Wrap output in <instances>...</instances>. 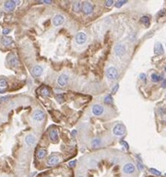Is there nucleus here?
<instances>
[{"mask_svg": "<svg viewBox=\"0 0 166 177\" xmlns=\"http://www.w3.org/2000/svg\"><path fill=\"white\" fill-rule=\"evenodd\" d=\"M45 112L41 109H37L34 111L32 118L35 122H41L45 118Z\"/></svg>", "mask_w": 166, "mask_h": 177, "instance_id": "obj_1", "label": "nucleus"}, {"mask_svg": "<svg viewBox=\"0 0 166 177\" xmlns=\"http://www.w3.org/2000/svg\"><path fill=\"white\" fill-rule=\"evenodd\" d=\"M76 134V130H73V135H75Z\"/></svg>", "mask_w": 166, "mask_h": 177, "instance_id": "obj_38", "label": "nucleus"}, {"mask_svg": "<svg viewBox=\"0 0 166 177\" xmlns=\"http://www.w3.org/2000/svg\"><path fill=\"white\" fill-rule=\"evenodd\" d=\"M68 165L70 167H73L75 165H76V161H71L68 163Z\"/></svg>", "mask_w": 166, "mask_h": 177, "instance_id": "obj_32", "label": "nucleus"}, {"mask_svg": "<svg viewBox=\"0 0 166 177\" xmlns=\"http://www.w3.org/2000/svg\"><path fill=\"white\" fill-rule=\"evenodd\" d=\"M127 2V1H126V0H121V1H118V2H116V4H115V7L117 8H121V6H123L125 3H126Z\"/></svg>", "mask_w": 166, "mask_h": 177, "instance_id": "obj_28", "label": "nucleus"}, {"mask_svg": "<svg viewBox=\"0 0 166 177\" xmlns=\"http://www.w3.org/2000/svg\"><path fill=\"white\" fill-rule=\"evenodd\" d=\"M121 143L122 145L124 146L126 149H129V144H128L126 141H121Z\"/></svg>", "mask_w": 166, "mask_h": 177, "instance_id": "obj_30", "label": "nucleus"}, {"mask_svg": "<svg viewBox=\"0 0 166 177\" xmlns=\"http://www.w3.org/2000/svg\"><path fill=\"white\" fill-rule=\"evenodd\" d=\"M43 71H44V68H43L40 65H36L33 68H32V70H31V72H32V74L34 75L36 77H38L40 76V75L43 73Z\"/></svg>", "mask_w": 166, "mask_h": 177, "instance_id": "obj_14", "label": "nucleus"}, {"mask_svg": "<svg viewBox=\"0 0 166 177\" xmlns=\"http://www.w3.org/2000/svg\"><path fill=\"white\" fill-rule=\"evenodd\" d=\"M154 52L156 55H162L164 53V49L160 43H156L154 46Z\"/></svg>", "mask_w": 166, "mask_h": 177, "instance_id": "obj_17", "label": "nucleus"}, {"mask_svg": "<svg viewBox=\"0 0 166 177\" xmlns=\"http://www.w3.org/2000/svg\"><path fill=\"white\" fill-rule=\"evenodd\" d=\"M101 143V141L99 138H95L92 141V147H98Z\"/></svg>", "mask_w": 166, "mask_h": 177, "instance_id": "obj_26", "label": "nucleus"}, {"mask_svg": "<svg viewBox=\"0 0 166 177\" xmlns=\"http://www.w3.org/2000/svg\"><path fill=\"white\" fill-rule=\"evenodd\" d=\"M25 143L27 144L28 146L31 147V146H33L34 144L35 143V142H36V138L35 137V135L30 134V135H28L25 136Z\"/></svg>", "mask_w": 166, "mask_h": 177, "instance_id": "obj_13", "label": "nucleus"}, {"mask_svg": "<svg viewBox=\"0 0 166 177\" xmlns=\"http://www.w3.org/2000/svg\"><path fill=\"white\" fill-rule=\"evenodd\" d=\"M46 154H47L46 150L44 149H41L38 150V152H37V156L39 159H43L44 158H45Z\"/></svg>", "mask_w": 166, "mask_h": 177, "instance_id": "obj_20", "label": "nucleus"}, {"mask_svg": "<svg viewBox=\"0 0 166 177\" xmlns=\"http://www.w3.org/2000/svg\"><path fill=\"white\" fill-rule=\"evenodd\" d=\"M40 93L42 96H49L50 95V90L47 88L45 87L44 88H42V90L40 91Z\"/></svg>", "mask_w": 166, "mask_h": 177, "instance_id": "obj_25", "label": "nucleus"}, {"mask_svg": "<svg viewBox=\"0 0 166 177\" xmlns=\"http://www.w3.org/2000/svg\"><path fill=\"white\" fill-rule=\"evenodd\" d=\"M140 20L144 25H145L146 26H147V27L150 25V18H149V17H147V16H144V17H142L141 18Z\"/></svg>", "mask_w": 166, "mask_h": 177, "instance_id": "obj_21", "label": "nucleus"}, {"mask_svg": "<svg viewBox=\"0 0 166 177\" xmlns=\"http://www.w3.org/2000/svg\"><path fill=\"white\" fill-rule=\"evenodd\" d=\"M82 11L86 15H90L93 13V10H94V8H93V5L91 4L89 2H85L82 4Z\"/></svg>", "mask_w": 166, "mask_h": 177, "instance_id": "obj_6", "label": "nucleus"}, {"mask_svg": "<svg viewBox=\"0 0 166 177\" xmlns=\"http://www.w3.org/2000/svg\"><path fill=\"white\" fill-rule=\"evenodd\" d=\"M8 87V82L5 79H0V89L4 90Z\"/></svg>", "mask_w": 166, "mask_h": 177, "instance_id": "obj_23", "label": "nucleus"}, {"mask_svg": "<svg viewBox=\"0 0 166 177\" xmlns=\"http://www.w3.org/2000/svg\"><path fill=\"white\" fill-rule=\"evenodd\" d=\"M59 161H60V159L58 156H56V155H52V156H50L49 158H48L47 164L49 166H54L59 162Z\"/></svg>", "mask_w": 166, "mask_h": 177, "instance_id": "obj_15", "label": "nucleus"}, {"mask_svg": "<svg viewBox=\"0 0 166 177\" xmlns=\"http://www.w3.org/2000/svg\"><path fill=\"white\" fill-rule=\"evenodd\" d=\"M150 172H151V173H153V175H155V176H161V174H162L160 171H159L156 169H154V168L150 169Z\"/></svg>", "mask_w": 166, "mask_h": 177, "instance_id": "obj_27", "label": "nucleus"}, {"mask_svg": "<svg viewBox=\"0 0 166 177\" xmlns=\"http://www.w3.org/2000/svg\"><path fill=\"white\" fill-rule=\"evenodd\" d=\"M162 87L163 88H166V79H164V81L162 83Z\"/></svg>", "mask_w": 166, "mask_h": 177, "instance_id": "obj_36", "label": "nucleus"}, {"mask_svg": "<svg viewBox=\"0 0 166 177\" xmlns=\"http://www.w3.org/2000/svg\"><path fill=\"white\" fill-rule=\"evenodd\" d=\"M136 168L132 163H126L123 167V172L126 174H132L135 172Z\"/></svg>", "mask_w": 166, "mask_h": 177, "instance_id": "obj_10", "label": "nucleus"}, {"mask_svg": "<svg viewBox=\"0 0 166 177\" xmlns=\"http://www.w3.org/2000/svg\"><path fill=\"white\" fill-rule=\"evenodd\" d=\"M165 71H166V68H165Z\"/></svg>", "mask_w": 166, "mask_h": 177, "instance_id": "obj_41", "label": "nucleus"}, {"mask_svg": "<svg viewBox=\"0 0 166 177\" xmlns=\"http://www.w3.org/2000/svg\"><path fill=\"white\" fill-rule=\"evenodd\" d=\"M43 2L45 3V4H51L52 2V1H51V0H49V1H43Z\"/></svg>", "mask_w": 166, "mask_h": 177, "instance_id": "obj_37", "label": "nucleus"}, {"mask_svg": "<svg viewBox=\"0 0 166 177\" xmlns=\"http://www.w3.org/2000/svg\"><path fill=\"white\" fill-rule=\"evenodd\" d=\"M104 103L107 105H111L113 103V98L111 97V95H108L106 96L104 99Z\"/></svg>", "mask_w": 166, "mask_h": 177, "instance_id": "obj_24", "label": "nucleus"}, {"mask_svg": "<svg viewBox=\"0 0 166 177\" xmlns=\"http://www.w3.org/2000/svg\"><path fill=\"white\" fill-rule=\"evenodd\" d=\"M118 88H119V84H116L115 88H113V90H112V94H115L117 91V90H118Z\"/></svg>", "mask_w": 166, "mask_h": 177, "instance_id": "obj_33", "label": "nucleus"}, {"mask_svg": "<svg viewBox=\"0 0 166 177\" xmlns=\"http://www.w3.org/2000/svg\"><path fill=\"white\" fill-rule=\"evenodd\" d=\"M17 5H16L14 1H5L3 4V8L5 9V10H6L8 12H10L13 11V10L15 9Z\"/></svg>", "mask_w": 166, "mask_h": 177, "instance_id": "obj_8", "label": "nucleus"}, {"mask_svg": "<svg viewBox=\"0 0 166 177\" xmlns=\"http://www.w3.org/2000/svg\"><path fill=\"white\" fill-rule=\"evenodd\" d=\"M77 177H85V176H82V175H79Z\"/></svg>", "mask_w": 166, "mask_h": 177, "instance_id": "obj_39", "label": "nucleus"}, {"mask_svg": "<svg viewBox=\"0 0 166 177\" xmlns=\"http://www.w3.org/2000/svg\"><path fill=\"white\" fill-rule=\"evenodd\" d=\"M113 4H114L113 0H107V1H106V2H105L106 6H107V7H111Z\"/></svg>", "mask_w": 166, "mask_h": 177, "instance_id": "obj_29", "label": "nucleus"}, {"mask_svg": "<svg viewBox=\"0 0 166 177\" xmlns=\"http://www.w3.org/2000/svg\"><path fill=\"white\" fill-rule=\"evenodd\" d=\"M8 62L11 67H17L19 64V60L15 55H10L8 58Z\"/></svg>", "mask_w": 166, "mask_h": 177, "instance_id": "obj_12", "label": "nucleus"}, {"mask_svg": "<svg viewBox=\"0 0 166 177\" xmlns=\"http://www.w3.org/2000/svg\"><path fill=\"white\" fill-rule=\"evenodd\" d=\"M104 108L101 105L95 104L92 107V113L96 116H100L103 113Z\"/></svg>", "mask_w": 166, "mask_h": 177, "instance_id": "obj_11", "label": "nucleus"}, {"mask_svg": "<svg viewBox=\"0 0 166 177\" xmlns=\"http://www.w3.org/2000/svg\"><path fill=\"white\" fill-rule=\"evenodd\" d=\"M10 29H4L3 31H2V34H8L9 32H10Z\"/></svg>", "mask_w": 166, "mask_h": 177, "instance_id": "obj_35", "label": "nucleus"}, {"mask_svg": "<svg viewBox=\"0 0 166 177\" xmlns=\"http://www.w3.org/2000/svg\"><path fill=\"white\" fill-rule=\"evenodd\" d=\"M126 46L124 44H117L114 48L115 54L118 57H121L123 55H124L125 53H126Z\"/></svg>", "mask_w": 166, "mask_h": 177, "instance_id": "obj_3", "label": "nucleus"}, {"mask_svg": "<svg viewBox=\"0 0 166 177\" xmlns=\"http://www.w3.org/2000/svg\"><path fill=\"white\" fill-rule=\"evenodd\" d=\"M165 176H166V173H165Z\"/></svg>", "mask_w": 166, "mask_h": 177, "instance_id": "obj_42", "label": "nucleus"}, {"mask_svg": "<svg viewBox=\"0 0 166 177\" xmlns=\"http://www.w3.org/2000/svg\"><path fill=\"white\" fill-rule=\"evenodd\" d=\"M1 43H2V44L4 46H9L12 45L14 44V40L12 39V37L6 36V37H2V40H1Z\"/></svg>", "mask_w": 166, "mask_h": 177, "instance_id": "obj_16", "label": "nucleus"}, {"mask_svg": "<svg viewBox=\"0 0 166 177\" xmlns=\"http://www.w3.org/2000/svg\"><path fill=\"white\" fill-rule=\"evenodd\" d=\"M46 177H50V176H46Z\"/></svg>", "mask_w": 166, "mask_h": 177, "instance_id": "obj_40", "label": "nucleus"}, {"mask_svg": "<svg viewBox=\"0 0 166 177\" xmlns=\"http://www.w3.org/2000/svg\"><path fill=\"white\" fill-rule=\"evenodd\" d=\"M75 40H76V43L79 45H82L84 44L85 42L87 40V35L85 33L82 31H80L79 33H77V34L76 35V37H75Z\"/></svg>", "mask_w": 166, "mask_h": 177, "instance_id": "obj_5", "label": "nucleus"}, {"mask_svg": "<svg viewBox=\"0 0 166 177\" xmlns=\"http://www.w3.org/2000/svg\"><path fill=\"white\" fill-rule=\"evenodd\" d=\"M73 10L74 12H76V13L80 12V10H82V4H81V2H79V1L74 2L73 4Z\"/></svg>", "mask_w": 166, "mask_h": 177, "instance_id": "obj_19", "label": "nucleus"}, {"mask_svg": "<svg viewBox=\"0 0 166 177\" xmlns=\"http://www.w3.org/2000/svg\"><path fill=\"white\" fill-rule=\"evenodd\" d=\"M106 76L110 80H114L118 76V71L114 67H110L106 70Z\"/></svg>", "mask_w": 166, "mask_h": 177, "instance_id": "obj_2", "label": "nucleus"}, {"mask_svg": "<svg viewBox=\"0 0 166 177\" xmlns=\"http://www.w3.org/2000/svg\"><path fill=\"white\" fill-rule=\"evenodd\" d=\"M69 81V76H67V74H61L60 75L58 78V84L60 85L61 87H65Z\"/></svg>", "mask_w": 166, "mask_h": 177, "instance_id": "obj_9", "label": "nucleus"}, {"mask_svg": "<svg viewBox=\"0 0 166 177\" xmlns=\"http://www.w3.org/2000/svg\"><path fill=\"white\" fill-rule=\"evenodd\" d=\"M113 133L117 136H122L126 133V128L123 124L118 123L113 128Z\"/></svg>", "mask_w": 166, "mask_h": 177, "instance_id": "obj_4", "label": "nucleus"}, {"mask_svg": "<svg viewBox=\"0 0 166 177\" xmlns=\"http://www.w3.org/2000/svg\"><path fill=\"white\" fill-rule=\"evenodd\" d=\"M65 19L64 17V16L61 14H57L52 19V24L54 25V26H55V27H58V26L61 25L65 23Z\"/></svg>", "mask_w": 166, "mask_h": 177, "instance_id": "obj_7", "label": "nucleus"}, {"mask_svg": "<svg viewBox=\"0 0 166 177\" xmlns=\"http://www.w3.org/2000/svg\"><path fill=\"white\" fill-rule=\"evenodd\" d=\"M137 166H138V170H142L143 169H144V166H143V164L141 163V162H138V164H137Z\"/></svg>", "mask_w": 166, "mask_h": 177, "instance_id": "obj_34", "label": "nucleus"}, {"mask_svg": "<svg viewBox=\"0 0 166 177\" xmlns=\"http://www.w3.org/2000/svg\"><path fill=\"white\" fill-rule=\"evenodd\" d=\"M50 138L52 142H57L58 139V132L56 129H52L50 132Z\"/></svg>", "mask_w": 166, "mask_h": 177, "instance_id": "obj_18", "label": "nucleus"}, {"mask_svg": "<svg viewBox=\"0 0 166 177\" xmlns=\"http://www.w3.org/2000/svg\"><path fill=\"white\" fill-rule=\"evenodd\" d=\"M162 79V77L159 76V75H157L156 73H153V74L151 75V80L153 82H158Z\"/></svg>", "mask_w": 166, "mask_h": 177, "instance_id": "obj_22", "label": "nucleus"}, {"mask_svg": "<svg viewBox=\"0 0 166 177\" xmlns=\"http://www.w3.org/2000/svg\"><path fill=\"white\" fill-rule=\"evenodd\" d=\"M139 78L141 79V80H143L144 82H145V81H146V79H147L146 75H145V74H144V73L140 74V76H139Z\"/></svg>", "mask_w": 166, "mask_h": 177, "instance_id": "obj_31", "label": "nucleus"}]
</instances>
